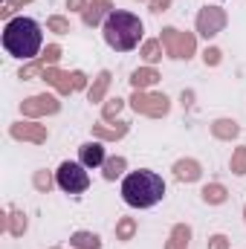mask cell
<instances>
[{
	"instance_id": "cell-1",
	"label": "cell",
	"mask_w": 246,
	"mask_h": 249,
	"mask_svg": "<svg viewBox=\"0 0 246 249\" xmlns=\"http://www.w3.org/2000/svg\"><path fill=\"white\" fill-rule=\"evenodd\" d=\"M3 50L18 58V61H35L44 50V29L35 18L18 15L12 20L3 23V35H0Z\"/></svg>"
},
{
	"instance_id": "cell-2",
	"label": "cell",
	"mask_w": 246,
	"mask_h": 249,
	"mask_svg": "<svg viewBox=\"0 0 246 249\" xmlns=\"http://www.w3.org/2000/svg\"><path fill=\"white\" fill-rule=\"evenodd\" d=\"M102 35H105V44L113 53H130V50L142 47V41H145V23L133 12L113 9L107 15V20L102 23Z\"/></svg>"
},
{
	"instance_id": "cell-3",
	"label": "cell",
	"mask_w": 246,
	"mask_h": 249,
	"mask_svg": "<svg viewBox=\"0 0 246 249\" xmlns=\"http://www.w3.org/2000/svg\"><path fill=\"white\" fill-rule=\"evenodd\" d=\"M165 180L151 168H139L122 177V200L130 209H154L165 200Z\"/></svg>"
},
{
	"instance_id": "cell-4",
	"label": "cell",
	"mask_w": 246,
	"mask_h": 249,
	"mask_svg": "<svg viewBox=\"0 0 246 249\" xmlns=\"http://www.w3.org/2000/svg\"><path fill=\"white\" fill-rule=\"evenodd\" d=\"M127 105L133 113L148 116V119H165L171 113V99L159 90H133Z\"/></svg>"
},
{
	"instance_id": "cell-5",
	"label": "cell",
	"mask_w": 246,
	"mask_h": 249,
	"mask_svg": "<svg viewBox=\"0 0 246 249\" xmlns=\"http://www.w3.org/2000/svg\"><path fill=\"white\" fill-rule=\"evenodd\" d=\"M226 26H229V12L223 6H217V3H206L194 15V32L200 38H206V41L217 38Z\"/></svg>"
},
{
	"instance_id": "cell-6",
	"label": "cell",
	"mask_w": 246,
	"mask_h": 249,
	"mask_svg": "<svg viewBox=\"0 0 246 249\" xmlns=\"http://www.w3.org/2000/svg\"><path fill=\"white\" fill-rule=\"evenodd\" d=\"M55 180L58 188L64 194H84L90 188V168L81 165V162H72V160H64L55 171Z\"/></svg>"
},
{
	"instance_id": "cell-7",
	"label": "cell",
	"mask_w": 246,
	"mask_h": 249,
	"mask_svg": "<svg viewBox=\"0 0 246 249\" xmlns=\"http://www.w3.org/2000/svg\"><path fill=\"white\" fill-rule=\"evenodd\" d=\"M61 113V96L58 93H35V96H26L20 102V116L23 119H47V116H55Z\"/></svg>"
},
{
	"instance_id": "cell-8",
	"label": "cell",
	"mask_w": 246,
	"mask_h": 249,
	"mask_svg": "<svg viewBox=\"0 0 246 249\" xmlns=\"http://www.w3.org/2000/svg\"><path fill=\"white\" fill-rule=\"evenodd\" d=\"M9 136L15 142H32V145H44L50 139V127L41 124L38 119H20V122L9 124Z\"/></svg>"
},
{
	"instance_id": "cell-9",
	"label": "cell",
	"mask_w": 246,
	"mask_h": 249,
	"mask_svg": "<svg viewBox=\"0 0 246 249\" xmlns=\"http://www.w3.org/2000/svg\"><path fill=\"white\" fill-rule=\"evenodd\" d=\"M130 133V122H96L90 124V136L93 139H99V142H119V139H124Z\"/></svg>"
},
{
	"instance_id": "cell-10",
	"label": "cell",
	"mask_w": 246,
	"mask_h": 249,
	"mask_svg": "<svg viewBox=\"0 0 246 249\" xmlns=\"http://www.w3.org/2000/svg\"><path fill=\"white\" fill-rule=\"evenodd\" d=\"M41 81H47V87H53V93H58L61 99L75 93V90H72L70 70H61V67H47V70H44V75H41Z\"/></svg>"
},
{
	"instance_id": "cell-11",
	"label": "cell",
	"mask_w": 246,
	"mask_h": 249,
	"mask_svg": "<svg viewBox=\"0 0 246 249\" xmlns=\"http://www.w3.org/2000/svg\"><path fill=\"white\" fill-rule=\"evenodd\" d=\"M171 171H174V180L177 183H200L203 180V165L194 157H180L171 165Z\"/></svg>"
},
{
	"instance_id": "cell-12",
	"label": "cell",
	"mask_w": 246,
	"mask_h": 249,
	"mask_svg": "<svg viewBox=\"0 0 246 249\" xmlns=\"http://www.w3.org/2000/svg\"><path fill=\"white\" fill-rule=\"evenodd\" d=\"M105 160H107L105 142L90 139V142H81V145H78V162H81V165H87V168H102Z\"/></svg>"
},
{
	"instance_id": "cell-13",
	"label": "cell",
	"mask_w": 246,
	"mask_h": 249,
	"mask_svg": "<svg viewBox=\"0 0 246 249\" xmlns=\"http://www.w3.org/2000/svg\"><path fill=\"white\" fill-rule=\"evenodd\" d=\"M110 84H113V72H110V70H99L96 78L90 81V90L84 93L87 102H90V105H105V102H107V90H110Z\"/></svg>"
},
{
	"instance_id": "cell-14",
	"label": "cell",
	"mask_w": 246,
	"mask_h": 249,
	"mask_svg": "<svg viewBox=\"0 0 246 249\" xmlns=\"http://www.w3.org/2000/svg\"><path fill=\"white\" fill-rule=\"evenodd\" d=\"M209 133L217 142H235L241 136V122L232 119V116H220V119H214V122L209 124Z\"/></svg>"
},
{
	"instance_id": "cell-15",
	"label": "cell",
	"mask_w": 246,
	"mask_h": 249,
	"mask_svg": "<svg viewBox=\"0 0 246 249\" xmlns=\"http://www.w3.org/2000/svg\"><path fill=\"white\" fill-rule=\"evenodd\" d=\"M159 81H162V72L157 67H148V64H142L130 72V87L133 90H154Z\"/></svg>"
},
{
	"instance_id": "cell-16",
	"label": "cell",
	"mask_w": 246,
	"mask_h": 249,
	"mask_svg": "<svg viewBox=\"0 0 246 249\" xmlns=\"http://www.w3.org/2000/svg\"><path fill=\"white\" fill-rule=\"evenodd\" d=\"M180 38H183V29H177V26H162L159 29V41L165 47V58L180 61Z\"/></svg>"
},
{
	"instance_id": "cell-17",
	"label": "cell",
	"mask_w": 246,
	"mask_h": 249,
	"mask_svg": "<svg viewBox=\"0 0 246 249\" xmlns=\"http://www.w3.org/2000/svg\"><path fill=\"white\" fill-rule=\"evenodd\" d=\"M26 229H29V217H26V212L18 209V206H12V209L6 212V235H12V238H23Z\"/></svg>"
},
{
	"instance_id": "cell-18",
	"label": "cell",
	"mask_w": 246,
	"mask_h": 249,
	"mask_svg": "<svg viewBox=\"0 0 246 249\" xmlns=\"http://www.w3.org/2000/svg\"><path fill=\"white\" fill-rule=\"evenodd\" d=\"M191 235H194V229L188 223H174L168 232L165 249H191Z\"/></svg>"
},
{
	"instance_id": "cell-19",
	"label": "cell",
	"mask_w": 246,
	"mask_h": 249,
	"mask_svg": "<svg viewBox=\"0 0 246 249\" xmlns=\"http://www.w3.org/2000/svg\"><path fill=\"white\" fill-rule=\"evenodd\" d=\"M200 200H203L206 206H223V203L229 200V188L223 186L220 180H214V183H206V186L200 188Z\"/></svg>"
},
{
	"instance_id": "cell-20",
	"label": "cell",
	"mask_w": 246,
	"mask_h": 249,
	"mask_svg": "<svg viewBox=\"0 0 246 249\" xmlns=\"http://www.w3.org/2000/svg\"><path fill=\"white\" fill-rule=\"evenodd\" d=\"M162 55H165V47H162L159 38H145V41H142V47H139V58L148 64V67H157V64L162 61Z\"/></svg>"
},
{
	"instance_id": "cell-21",
	"label": "cell",
	"mask_w": 246,
	"mask_h": 249,
	"mask_svg": "<svg viewBox=\"0 0 246 249\" xmlns=\"http://www.w3.org/2000/svg\"><path fill=\"white\" fill-rule=\"evenodd\" d=\"M110 12H113V3H110V6H105V3H90V6L81 12V23L90 26V29H93V26H102Z\"/></svg>"
},
{
	"instance_id": "cell-22",
	"label": "cell",
	"mask_w": 246,
	"mask_h": 249,
	"mask_svg": "<svg viewBox=\"0 0 246 249\" xmlns=\"http://www.w3.org/2000/svg\"><path fill=\"white\" fill-rule=\"evenodd\" d=\"M70 247L72 249H102V235L90 232V229H75L70 235Z\"/></svg>"
},
{
	"instance_id": "cell-23",
	"label": "cell",
	"mask_w": 246,
	"mask_h": 249,
	"mask_svg": "<svg viewBox=\"0 0 246 249\" xmlns=\"http://www.w3.org/2000/svg\"><path fill=\"white\" fill-rule=\"evenodd\" d=\"M124 171H127V157H122V154L107 157L105 165H102V177H105L107 183H116L119 177H124Z\"/></svg>"
},
{
	"instance_id": "cell-24",
	"label": "cell",
	"mask_w": 246,
	"mask_h": 249,
	"mask_svg": "<svg viewBox=\"0 0 246 249\" xmlns=\"http://www.w3.org/2000/svg\"><path fill=\"white\" fill-rule=\"evenodd\" d=\"M136 232H139V220H136V217H119V220H116V226H113V235H116V241H119V244L133 241V238H136Z\"/></svg>"
},
{
	"instance_id": "cell-25",
	"label": "cell",
	"mask_w": 246,
	"mask_h": 249,
	"mask_svg": "<svg viewBox=\"0 0 246 249\" xmlns=\"http://www.w3.org/2000/svg\"><path fill=\"white\" fill-rule=\"evenodd\" d=\"M55 186H58V180H55L53 171H47V168H35V171H32V188H35L38 194H50Z\"/></svg>"
},
{
	"instance_id": "cell-26",
	"label": "cell",
	"mask_w": 246,
	"mask_h": 249,
	"mask_svg": "<svg viewBox=\"0 0 246 249\" xmlns=\"http://www.w3.org/2000/svg\"><path fill=\"white\" fill-rule=\"evenodd\" d=\"M124 105H127V99H107L105 105H102V122H119V116H122Z\"/></svg>"
},
{
	"instance_id": "cell-27",
	"label": "cell",
	"mask_w": 246,
	"mask_h": 249,
	"mask_svg": "<svg viewBox=\"0 0 246 249\" xmlns=\"http://www.w3.org/2000/svg\"><path fill=\"white\" fill-rule=\"evenodd\" d=\"M194 55H197V32L185 29L183 38H180V61H191Z\"/></svg>"
},
{
	"instance_id": "cell-28",
	"label": "cell",
	"mask_w": 246,
	"mask_h": 249,
	"mask_svg": "<svg viewBox=\"0 0 246 249\" xmlns=\"http://www.w3.org/2000/svg\"><path fill=\"white\" fill-rule=\"evenodd\" d=\"M229 171L235 177H246V145H238L229 157Z\"/></svg>"
},
{
	"instance_id": "cell-29",
	"label": "cell",
	"mask_w": 246,
	"mask_h": 249,
	"mask_svg": "<svg viewBox=\"0 0 246 249\" xmlns=\"http://www.w3.org/2000/svg\"><path fill=\"white\" fill-rule=\"evenodd\" d=\"M47 32H53V35H70L72 23H70L67 15H50L47 18Z\"/></svg>"
},
{
	"instance_id": "cell-30",
	"label": "cell",
	"mask_w": 246,
	"mask_h": 249,
	"mask_svg": "<svg viewBox=\"0 0 246 249\" xmlns=\"http://www.w3.org/2000/svg\"><path fill=\"white\" fill-rule=\"evenodd\" d=\"M38 58H41L44 67H58V61L64 58V47H61V44H47V47L41 50V55H38Z\"/></svg>"
},
{
	"instance_id": "cell-31",
	"label": "cell",
	"mask_w": 246,
	"mask_h": 249,
	"mask_svg": "<svg viewBox=\"0 0 246 249\" xmlns=\"http://www.w3.org/2000/svg\"><path fill=\"white\" fill-rule=\"evenodd\" d=\"M44 64H41V58H35V61H23V67L18 70V78H23V81H29V78H41L44 75Z\"/></svg>"
},
{
	"instance_id": "cell-32",
	"label": "cell",
	"mask_w": 246,
	"mask_h": 249,
	"mask_svg": "<svg viewBox=\"0 0 246 249\" xmlns=\"http://www.w3.org/2000/svg\"><path fill=\"white\" fill-rule=\"evenodd\" d=\"M200 58H203L206 67H220V64H223V50H220L217 44H209V47L200 53Z\"/></svg>"
},
{
	"instance_id": "cell-33",
	"label": "cell",
	"mask_w": 246,
	"mask_h": 249,
	"mask_svg": "<svg viewBox=\"0 0 246 249\" xmlns=\"http://www.w3.org/2000/svg\"><path fill=\"white\" fill-rule=\"evenodd\" d=\"M70 78H72V90L75 93H87L90 90V75L84 70H70Z\"/></svg>"
},
{
	"instance_id": "cell-34",
	"label": "cell",
	"mask_w": 246,
	"mask_h": 249,
	"mask_svg": "<svg viewBox=\"0 0 246 249\" xmlns=\"http://www.w3.org/2000/svg\"><path fill=\"white\" fill-rule=\"evenodd\" d=\"M206 249H232V238L223 235V232H214V235H209Z\"/></svg>"
},
{
	"instance_id": "cell-35",
	"label": "cell",
	"mask_w": 246,
	"mask_h": 249,
	"mask_svg": "<svg viewBox=\"0 0 246 249\" xmlns=\"http://www.w3.org/2000/svg\"><path fill=\"white\" fill-rule=\"evenodd\" d=\"M148 9L151 15H165L171 9V0H148Z\"/></svg>"
},
{
	"instance_id": "cell-36",
	"label": "cell",
	"mask_w": 246,
	"mask_h": 249,
	"mask_svg": "<svg viewBox=\"0 0 246 249\" xmlns=\"http://www.w3.org/2000/svg\"><path fill=\"white\" fill-rule=\"evenodd\" d=\"M87 6H90V0H67V9H70V12H75V15H81Z\"/></svg>"
},
{
	"instance_id": "cell-37",
	"label": "cell",
	"mask_w": 246,
	"mask_h": 249,
	"mask_svg": "<svg viewBox=\"0 0 246 249\" xmlns=\"http://www.w3.org/2000/svg\"><path fill=\"white\" fill-rule=\"evenodd\" d=\"M180 105H183V110H191L194 107V90H183L180 93Z\"/></svg>"
},
{
	"instance_id": "cell-38",
	"label": "cell",
	"mask_w": 246,
	"mask_h": 249,
	"mask_svg": "<svg viewBox=\"0 0 246 249\" xmlns=\"http://www.w3.org/2000/svg\"><path fill=\"white\" fill-rule=\"evenodd\" d=\"M29 3H35V0H6V6H12V12H15V9H23V6H29Z\"/></svg>"
},
{
	"instance_id": "cell-39",
	"label": "cell",
	"mask_w": 246,
	"mask_h": 249,
	"mask_svg": "<svg viewBox=\"0 0 246 249\" xmlns=\"http://www.w3.org/2000/svg\"><path fill=\"white\" fill-rule=\"evenodd\" d=\"M90 3H105V6H110L113 0H90Z\"/></svg>"
},
{
	"instance_id": "cell-40",
	"label": "cell",
	"mask_w": 246,
	"mask_h": 249,
	"mask_svg": "<svg viewBox=\"0 0 246 249\" xmlns=\"http://www.w3.org/2000/svg\"><path fill=\"white\" fill-rule=\"evenodd\" d=\"M244 223H246V203H244Z\"/></svg>"
},
{
	"instance_id": "cell-41",
	"label": "cell",
	"mask_w": 246,
	"mask_h": 249,
	"mask_svg": "<svg viewBox=\"0 0 246 249\" xmlns=\"http://www.w3.org/2000/svg\"><path fill=\"white\" fill-rule=\"evenodd\" d=\"M50 249H64V247H50Z\"/></svg>"
},
{
	"instance_id": "cell-42",
	"label": "cell",
	"mask_w": 246,
	"mask_h": 249,
	"mask_svg": "<svg viewBox=\"0 0 246 249\" xmlns=\"http://www.w3.org/2000/svg\"><path fill=\"white\" fill-rule=\"evenodd\" d=\"M139 3H148V0H139Z\"/></svg>"
}]
</instances>
